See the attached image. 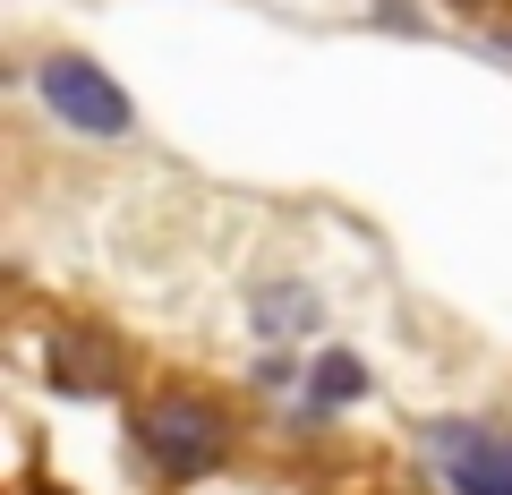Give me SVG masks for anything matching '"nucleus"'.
<instances>
[{"instance_id":"f257e3e1","label":"nucleus","mask_w":512,"mask_h":495,"mask_svg":"<svg viewBox=\"0 0 512 495\" xmlns=\"http://www.w3.org/2000/svg\"><path fill=\"white\" fill-rule=\"evenodd\" d=\"M137 444H146V461L163 478H205L231 453V427H222V410H205L197 393H163V402L137 410Z\"/></svg>"},{"instance_id":"f03ea898","label":"nucleus","mask_w":512,"mask_h":495,"mask_svg":"<svg viewBox=\"0 0 512 495\" xmlns=\"http://www.w3.org/2000/svg\"><path fill=\"white\" fill-rule=\"evenodd\" d=\"M35 86H43V103H52V120H69V129H86V137H120L128 129V94L77 52H52L35 69Z\"/></svg>"},{"instance_id":"7ed1b4c3","label":"nucleus","mask_w":512,"mask_h":495,"mask_svg":"<svg viewBox=\"0 0 512 495\" xmlns=\"http://www.w3.org/2000/svg\"><path fill=\"white\" fill-rule=\"evenodd\" d=\"M52 376H60V393H120L128 385V350L111 333H94V325H60Z\"/></svg>"},{"instance_id":"20e7f679","label":"nucleus","mask_w":512,"mask_h":495,"mask_svg":"<svg viewBox=\"0 0 512 495\" xmlns=\"http://www.w3.org/2000/svg\"><path fill=\"white\" fill-rule=\"evenodd\" d=\"M444 470H453L461 495H512V453L495 436H470V427H444Z\"/></svg>"},{"instance_id":"39448f33","label":"nucleus","mask_w":512,"mask_h":495,"mask_svg":"<svg viewBox=\"0 0 512 495\" xmlns=\"http://www.w3.org/2000/svg\"><path fill=\"white\" fill-rule=\"evenodd\" d=\"M359 393H367V367H359V359H342V350H333V359L316 367V402L333 410V402H359Z\"/></svg>"},{"instance_id":"423d86ee","label":"nucleus","mask_w":512,"mask_h":495,"mask_svg":"<svg viewBox=\"0 0 512 495\" xmlns=\"http://www.w3.org/2000/svg\"><path fill=\"white\" fill-rule=\"evenodd\" d=\"M461 9H495V0H461Z\"/></svg>"}]
</instances>
